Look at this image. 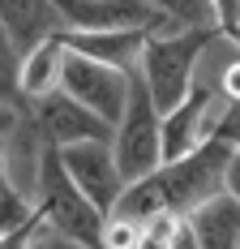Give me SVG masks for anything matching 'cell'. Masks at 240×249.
<instances>
[{"mask_svg":"<svg viewBox=\"0 0 240 249\" xmlns=\"http://www.w3.org/2000/svg\"><path fill=\"white\" fill-rule=\"evenodd\" d=\"M34 124L43 133V142L56 150H69V146H86V142H112L116 129L103 124L95 112H86L77 99H69L65 90H51L48 99H39L34 107Z\"/></svg>","mask_w":240,"mask_h":249,"instance_id":"cell-8","label":"cell"},{"mask_svg":"<svg viewBox=\"0 0 240 249\" xmlns=\"http://www.w3.org/2000/svg\"><path fill=\"white\" fill-rule=\"evenodd\" d=\"M112 146H116V163L129 185L146 180V176H154L163 168V112L154 107L137 69L129 73V107H124V116L116 124Z\"/></svg>","mask_w":240,"mask_h":249,"instance_id":"cell-4","label":"cell"},{"mask_svg":"<svg viewBox=\"0 0 240 249\" xmlns=\"http://www.w3.org/2000/svg\"><path fill=\"white\" fill-rule=\"evenodd\" d=\"M60 163H65L69 180L90 198V206H95L103 219H112L120 194L129 189V180H124V172H120V163H116V146L112 142L69 146V150H60Z\"/></svg>","mask_w":240,"mask_h":249,"instance_id":"cell-7","label":"cell"},{"mask_svg":"<svg viewBox=\"0 0 240 249\" xmlns=\"http://www.w3.org/2000/svg\"><path fill=\"white\" fill-rule=\"evenodd\" d=\"M219 39V30H176V35H150L137 60V77L146 82L154 107L168 116L180 103L193 95L197 73H202V60L210 43Z\"/></svg>","mask_w":240,"mask_h":249,"instance_id":"cell-1","label":"cell"},{"mask_svg":"<svg viewBox=\"0 0 240 249\" xmlns=\"http://www.w3.org/2000/svg\"><path fill=\"white\" fill-rule=\"evenodd\" d=\"M0 103L26 112V103H22V52L13 48V39L4 30H0Z\"/></svg>","mask_w":240,"mask_h":249,"instance_id":"cell-15","label":"cell"},{"mask_svg":"<svg viewBox=\"0 0 240 249\" xmlns=\"http://www.w3.org/2000/svg\"><path fill=\"white\" fill-rule=\"evenodd\" d=\"M43 155H48V142H43V133L34 124V112H22L17 129L4 138V168H9V185L30 202H39Z\"/></svg>","mask_w":240,"mask_h":249,"instance_id":"cell-9","label":"cell"},{"mask_svg":"<svg viewBox=\"0 0 240 249\" xmlns=\"http://www.w3.org/2000/svg\"><path fill=\"white\" fill-rule=\"evenodd\" d=\"M60 26L77 35H107V30H146V35H176L171 22L150 0H51Z\"/></svg>","mask_w":240,"mask_h":249,"instance_id":"cell-5","label":"cell"},{"mask_svg":"<svg viewBox=\"0 0 240 249\" xmlns=\"http://www.w3.org/2000/svg\"><path fill=\"white\" fill-rule=\"evenodd\" d=\"M185 224H189L185 215H176V211H159V215L146 224V232H150V236H159V241H176V236L185 232Z\"/></svg>","mask_w":240,"mask_h":249,"instance_id":"cell-17","label":"cell"},{"mask_svg":"<svg viewBox=\"0 0 240 249\" xmlns=\"http://www.w3.org/2000/svg\"><path fill=\"white\" fill-rule=\"evenodd\" d=\"M232 155H236V142L232 138H215V142H206L202 150H193L189 159L163 163L154 172V189H159L163 206L189 219L197 206H206L210 198H219L227 189V163H232Z\"/></svg>","mask_w":240,"mask_h":249,"instance_id":"cell-2","label":"cell"},{"mask_svg":"<svg viewBox=\"0 0 240 249\" xmlns=\"http://www.w3.org/2000/svg\"><path fill=\"white\" fill-rule=\"evenodd\" d=\"M215 22H219V35H236L240 30V0H215Z\"/></svg>","mask_w":240,"mask_h":249,"instance_id":"cell-18","label":"cell"},{"mask_svg":"<svg viewBox=\"0 0 240 249\" xmlns=\"http://www.w3.org/2000/svg\"><path fill=\"white\" fill-rule=\"evenodd\" d=\"M146 30H107V35H77V30H65V43L77 56H90L99 65H112V69H137L146 48Z\"/></svg>","mask_w":240,"mask_h":249,"instance_id":"cell-12","label":"cell"},{"mask_svg":"<svg viewBox=\"0 0 240 249\" xmlns=\"http://www.w3.org/2000/svg\"><path fill=\"white\" fill-rule=\"evenodd\" d=\"M171 249H197V236H193V228H189V224H185V232L171 241Z\"/></svg>","mask_w":240,"mask_h":249,"instance_id":"cell-22","label":"cell"},{"mask_svg":"<svg viewBox=\"0 0 240 249\" xmlns=\"http://www.w3.org/2000/svg\"><path fill=\"white\" fill-rule=\"evenodd\" d=\"M129 73L124 69H112V65H99L90 56L69 52L65 56V73H60V90L69 99H77L86 112H95L103 124L116 129L120 116H124V107H129Z\"/></svg>","mask_w":240,"mask_h":249,"instance_id":"cell-6","label":"cell"},{"mask_svg":"<svg viewBox=\"0 0 240 249\" xmlns=\"http://www.w3.org/2000/svg\"><path fill=\"white\" fill-rule=\"evenodd\" d=\"M39 211L48 219L51 236H65V241H77L86 249H103V215H99L90 198L77 189L60 163V150L48 146L43 155V180H39Z\"/></svg>","mask_w":240,"mask_h":249,"instance_id":"cell-3","label":"cell"},{"mask_svg":"<svg viewBox=\"0 0 240 249\" xmlns=\"http://www.w3.org/2000/svg\"><path fill=\"white\" fill-rule=\"evenodd\" d=\"M17 121H22V112H17V107H9V103H0V142L17 129Z\"/></svg>","mask_w":240,"mask_h":249,"instance_id":"cell-20","label":"cell"},{"mask_svg":"<svg viewBox=\"0 0 240 249\" xmlns=\"http://www.w3.org/2000/svg\"><path fill=\"white\" fill-rule=\"evenodd\" d=\"M146 236V228L137 224V219H120V215H112L107 224H103V249H137Z\"/></svg>","mask_w":240,"mask_h":249,"instance_id":"cell-16","label":"cell"},{"mask_svg":"<svg viewBox=\"0 0 240 249\" xmlns=\"http://www.w3.org/2000/svg\"><path fill=\"white\" fill-rule=\"evenodd\" d=\"M4 189H13V185H9V168H4V142H0V194H4Z\"/></svg>","mask_w":240,"mask_h":249,"instance_id":"cell-24","label":"cell"},{"mask_svg":"<svg viewBox=\"0 0 240 249\" xmlns=\"http://www.w3.org/2000/svg\"><path fill=\"white\" fill-rule=\"evenodd\" d=\"M236 150H240V133H236Z\"/></svg>","mask_w":240,"mask_h":249,"instance_id":"cell-25","label":"cell"},{"mask_svg":"<svg viewBox=\"0 0 240 249\" xmlns=\"http://www.w3.org/2000/svg\"><path fill=\"white\" fill-rule=\"evenodd\" d=\"M39 249H86V245H77V241H65V236H51V232H48Z\"/></svg>","mask_w":240,"mask_h":249,"instance_id":"cell-21","label":"cell"},{"mask_svg":"<svg viewBox=\"0 0 240 249\" xmlns=\"http://www.w3.org/2000/svg\"><path fill=\"white\" fill-rule=\"evenodd\" d=\"M137 249H171V241H159V236H150V232H146Z\"/></svg>","mask_w":240,"mask_h":249,"instance_id":"cell-23","label":"cell"},{"mask_svg":"<svg viewBox=\"0 0 240 249\" xmlns=\"http://www.w3.org/2000/svg\"><path fill=\"white\" fill-rule=\"evenodd\" d=\"M189 228L197 236V249H240V206L236 198L219 194L206 206L189 215Z\"/></svg>","mask_w":240,"mask_h":249,"instance_id":"cell-13","label":"cell"},{"mask_svg":"<svg viewBox=\"0 0 240 249\" xmlns=\"http://www.w3.org/2000/svg\"><path fill=\"white\" fill-rule=\"evenodd\" d=\"M0 30L13 39L17 52H30L34 43H43L48 35L65 26L51 0H0Z\"/></svg>","mask_w":240,"mask_h":249,"instance_id":"cell-11","label":"cell"},{"mask_svg":"<svg viewBox=\"0 0 240 249\" xmlns=\"http://www.w3.org/2000/svg\"><path fill=\"white\" fill-rule=\"evenodd\" d=\"M171 30H219L215 22V0H150Z\"/></svg>","mask_w":240,"mask_h":249,"instance_id":"cell-14","label":"cell"},{"mask_svg":"<svg viewBox=\"0 0 240 249\" xmlns=\"http://www.w3.org/2000/svg\"><path fill=\"white\" fill-rule=\"evenodd\" d=\"M227 198H236V206H240V150L232 155V163H227V189H223Z\"/></svg>","mask_w":240,"mask_h":249,"instance_id":"cell-19","label":"cell"},{"mask_svg":"<svg viewBox=\"0 0 240 249\" xmlns=\"http://www.w3.org/2000/svg\"><path fill=\"white\" fill-rule=\"evenodd\" d=\"M65 56H69L65 30H56V35H48L43 43H34L30 52H22V103H26V112H30L39 99H48L51 90H60Z\"/></svg>","mask_w":240,"mask_h":249,"instance_id":"cell-10","label":"cell"}]
</instances>
